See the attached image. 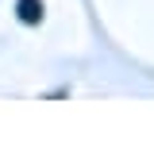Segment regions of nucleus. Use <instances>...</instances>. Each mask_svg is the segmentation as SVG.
<instances>
[{
    "label": "nucleus",
    "mask_w": 154,
    "mask_h": 158,
    "mask_svg": "<svg viewBox=\"0 0 154 158\" xmlns=\"http://www.w3.org/2000/svg\"><path fill=\"white\" fill-rule=\"evenodd\" d=\"M23 19H35V0H23Z\"/></svg>",
    "instance_id": "f257e3e1"
}]
</instances>
